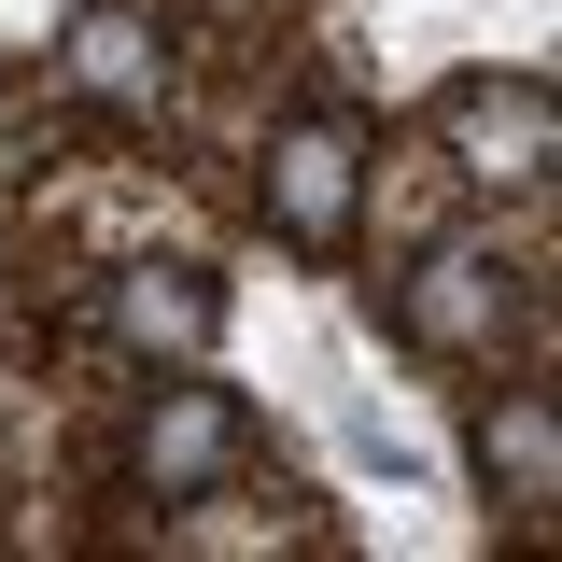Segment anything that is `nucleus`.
I'll return each mask as SVG.
<instances>
[{
  "label": "nucleus",
  "instance_id": "obj_1",
  "mask_svg": "<svg viewBox=\"0 0 562 562\" xmlns=\"http://www.w3.org/2000/svg\"><path fill=\"white\" fill-rule=\"evenodd\" d=\"M268 198H281V225H295V239H338V225H351V127H295Z\"/></svg>",
  "mask_w": 562,
  "mask_h": 562
},
{
  "label": "nucleus",
  "instance_id": "obj_2",
  "mask_svg": "<svg viewBox=\"0 0 562 562\" xmlns=\"http://www.w3.org/2000/svg\"><path fill=\"white\" fill-rule=\"evenodd\" d=\"M127 338H140V351H198V338H211V281H198V268H140V281H127Z\"/></svg>",
  "mask_w": 562,
  "mask_h": 562
},
{
  "label": "nucleus",
  "instance_id": "obj_3",
  "mask_svg": "<svg viewBox=\"0 0 562 562\" xmlns=\"http://www.w3.org/2000/svg\"><path fill=\"white\" fill-rule=\"evenodd\" d=\"M225 450H239V422L211 408V394H169V408H155V436H140V464H155V479H211Z\"/></svg>",
  "mask_w": 562,
  "mask_h": 562
},
{
  "label": "nucleus",
  "instance_id": "obj_4",
  "mask_svg": "<svg viewBox=\"0 0 562 562\" xmlns=\"http://www.w3.org/2000/svg\"><path fill=\"white\" fill-rule=\"evenodd\" d=\"M479 324H492V268H479V254H450L436 295H422V338H479Z\"/></svg>",
  "mask_w": 562,
  "mask_h": 562
},
{
  "label": "nucleus",
  "instance_id": "obj_5",
  "mask_svg": "<svg viewBox=\"0 0 562 562\" xmlns=\"http://www.w3.org/2000/svg\"><path fill=\"white\" fill-rule=\"evenodd\" d=\"M492 479H520V506L549 492V422L520 408V422H492Z\"/></svg>",
  "mask_w": 562,
  "mask_h": 562
}]
</instances>
